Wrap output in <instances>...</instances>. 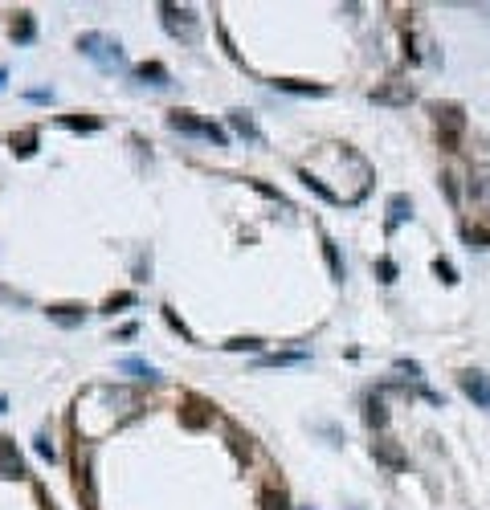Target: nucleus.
Wrapping results in <instances>:
<instances>
[{
    "mask_svg": "<svg viewBox=\"0 0 490 510\" xmlns=\"http://www.w3.org/2000/svg\"><path fill=\"white\" fill-rule=\"evenodd\" d=\"M78 49H82L90 62H98L102 70H111V66H118V62H123V49H118V41L102 37V33H86V37H78Z\"/></svg>",
    "mask_w": 490,
    "mask_h": 510,
    "instance_id": "obj_1",
    "label": "nucleus"
},
{
    "mask_svg": "<svg viewBox=\"0 0 490 510\" xmlns=\"http://www.w3.org/2000/svg\"><path fill=\"white\" fill-rule=\"evenodd\" d=\"M168 127H172V131H180V135H200V139H212V143H229V135H225L217 123L192 118L188 111H172V115H168Z\"/></svg>",
    "mask_w": 490,
    "mask_h": 510,
    "instance_id": "obj_2",
    "label": "nucleus"
},
{
    "mask_svg": "<svg viewBox=\"0 0 490 510\" xmlns=\"http://www.w3.org/2000/svg\"><path fill=\"white\" fill-rule=\"evenodd\" d=\"M163 29L180 41H196V13L192 8H176V4H163Z\"/></svg>",
    "mask_w": 490,
    "mask_h": 510,
    "instance_id": "obj_3",
    "label": "nucleus"
},
{
    "mask_svg": "<svg viewBox=\"0 0 490 510\" xmlns=\"http://www.w3.org/2000/svg\"><path fill=\"white\" fill-rule=\"evenodd\" d=\"M462 392H466L478 408H490V384H486L482 371H466V375H462Z\"/></svg>",
    "mask_w": 490,
    "mask_h": 510,
    "instance_id": "obj_4",
    "label": "nucleus"
},
{
    "mask_svg": "<svg viewBox=\"0 0 490 510\" xmlns=\"http://www.w3.org/2000/svg\"><path fill=\"white\" fill-rule=\"evenodd\" d=\"M0 478H25V462L13 441L0 437Z\"/></svg>",
    "mask_w": 490,
    "mask_h": 510,
    "instance_id": "obj_5",
    "label": "nucleus"
},
{
    "mask_svg": "<svg viewBox=\"0 0 490 510\" xmlns=\"http://www.w3.org/2000/svg\"><path fill=\"white\" fill-rule=\"evenodd\" d=\"M229 127H233L237 135H245V139L261 143V131H257V123L250 118V111H229Z\"/></svg>",
    "mask_w": 490,
    "mask_h": 510,
    "instance_id": "obj_6",
    "label": "nucleus"
},
{
    "mask_svg": "<svg viewBox=\"0 0 490 510\" xmlns=\"http://www.w3.org/2000/svg\"><path fill=\"white\" fill-rule=\"evenodd\" d=\"M46 315L53 319V323H62V326H78L82 319H86V310H82V306H74V302H66V306H49Z\"/></svg>",
    "mask_w": 490,
    "mask_h": 510,
    "instance_id": "obj_7",
    "label": "nucleus"
},
{
    "mask_svg": "<svg viewBox=\"0 0 490 510\" xmlns=\"http://www.w3.org/2000/svg\"><path fill=\"white\" fill-rule=\"evenodd\" d=\"M135 78L151 82V86H168V82H172V74L163 70L160 62H143V66H135Z\"/></svg>",
    "mask_w": 490,
    "mask_h": 510,
    "instance_id": "obj_8",
    "label": "nucleus"
},
{
    "mask_svg": "<svg viewBox=\"0 0 490 510\" xmlns=\"http://www.w3.org/2000/svg\"><path fill=\"white\" fill-rule=\"evenodd\" d=\"M118 368H123V371H131V375H135V380H160V371L151 368V364H147V359H139V355H127V359H123V364H118Z\"/></svg>",
    "mask_w": 490,
    "mask_h": 510,
    "instance_id": "obj_9",
    "label": "nucleus"
},
{
    "mask_svg": "<svg viewBox=\"0 0 490 510\" xmlns=\"http://www.w3.org/2000/svg\"><path fill=\"white\" fill-rule=\"evenodd\" d=\"M364 420H368L372 429H384V425H388V413H384V400H380V396H368V404H364Z\"/></svg>",
    "mask_w": 490,
    "mask_h": 510,
    "instance_id": "obj_10",
    "label": "nucleus"
},
{
    "mask_svg": "<svg viewBox=\"0 0 490 510\" xmlns=\"http://www.w3.org/2000/svg\"><path fill=\"white\" fill-rule=\"evenodd\" d=\"M290 364H306L303 351H278V355H261V368H290Z\"/></svg>",
    "mask_w": 490,
    "mask_h": 510,
    "instance_id": "obj_11",
    "label": "nucleus"
},
{
    "mask_svg": "<svg viewBox=\"0 0 490 510\" xmlns=\"http://www.w3.org/2000/svg\"><path fill=\"white\" fill-rule=\"evenodd\" d=\"M388 212H393V216H388V229H397L400 221H404V216H409V212H413V205H409V196H393V200H388Z\"/></svg>",
    "mask_w": 490,
    "mask_h": 510,
    "instance_id": "obj_12",
    "label": "nucleus"
},
{
    "mask_svg": "<svg viewBox=\"0 0 490 510\" xmlns=\"http://www.w3.org/2000/svg\"><path fill=\"white\" fill-rule=\"evenodd\" d=\"M372 453L380 457V462H388L393 469H400V465H404V457H400V449H397V445H388V441H376V445H372Z\"/></svg>",
    "mask_w": 490,
    "mask_h": 510,
    "instance_id": "obj_13",
    "label": "nucleus"
},
{
    "mask_svg": "<svg viewBox=\"0 0 490 510\" xmlns=\"http://www.w3.org/2000/svg\"><path fill=\"white\" fill-rule=\"evenodd\" d=\"M33 33H37V25H33V17H29V13H17V25H13V37H17V41H33Z\"/></svg>",
    "mask_w": 490,
    "mask_h": 510,
    "instance_id": "obj_14",
    "label": "nucleus"
},
{
    "mask_svg": "<svg viewBox=\"0 0 490 510\" xmlns=\"http://www.w3.org/2000/svg\"><path fill=\"white\" fill-rule=\"evenodd\" d=\"M323 254H327V266H331V274H335V278H343V261H339V249H335V241H323Z\"/></svg>",
    "mask_w": 490,
    "mask_h": 510,
    "instance_id": "obj_15",
    "label": "nucleus"
},
{
    "mask_svg": "<svg viewBox=\"0 0 490 510\" xmlns=\"http://www.w3.org/2000/svg\"><path fill=\"white\" fill-rule=\"evenodd\" d=\"M286 94H323V86H311V82H274Z\"/></svg>",
    "mask_w": 490,
    "mask_h": 510,
    "instance_id": "obj_16",
    "label": "nucleus"
},
{
    "mask_svg": "<svg viewBox=\"0 0 490 510\" xmlns=\"http://www.w3.org/2000/svg\"><path fill=\"white\" fill-rule=\"evenodd\" d=\"M372 98H376V102H409L413 90H376Z\"/></svg>",
    "mask_w": 490,
    "mask_h": 510,
    "instance_id": "obj_17",
    "label": "nucleus"
},
{
    "mask_svg": "<svg viewBox=\"0 0 490 510\" xmlns=\"http://www.w3.org/2000/svg\"><path fill=\"white\" fill-rule=\"evenodd\" d=\"M62 123H66V127H74V131H98V127H102L98 118H74V115H66Z\"/></svg>",
    "mask_w": 490,
    "mask_h": 510,
    "instance_id": "obj_18",
    "label": "nucleus"
},
{
    "mask_svg": "<svg viewBox=\"0 0 490 510\" xmlns=\"http://www.w3.org/2000/svg\"><path fill=\"white\" fill-rule=\"evenodd\" d=\"M163 319H168V326H172V331H180L188 343H192V331H188V326L180 323V319H176V310H172V306H163Z\"/></svg>",
    "mask_w": 490,
    "mask_h": 510,
    "instance_id": "obj_19",
    "label": "nucleus"
},
{
    "mask_svg": "<svg viewBox=\"0 0 490 510\" xmlns=\"http://www.w3.org/2000/svg\"><path fill=\"white\" fill-rule=\"evenodd\" d=\"M229 351H261V339H229Z\"/></svg>",
    "mask_w": 490,
    "mask_h": 510,
    "instance_id": "obj_20",
    "label": "nucleus"
},
{
    "mask_svg": "<svg viewBox=\"0 0 490 510\" xmlns=\"http://www.w3.org/2000/svg\"><path fill=\"white\" fill-rule=\"evenodd\" d=\"M266 510H286V498H282V490H270V494H266Z\"/></svg>",
    "mask_w": 490,
    "mask_h": 510,
    "instance_id": "obj_21",
    "label": "nucleus"
},
{
    "mask_svg": "<svg viewBox=\"0 0 490 510\" xmlns=\"http://www.w3.org/2000/svg\"><path fill=\"white\" fill-rule=\"evenodd\" d=\"M115 306H135V294H115V298L107 302L102 310H115Z\"/></svg>",
    "mask_w": 490,
    "mask_h": 510,
    "instance_id": "obj_22",
    "label": "nucleus"
},
{
    "mask_svg": "<svg viewBox=\"0 0 490 510\" xmlns=\"http://www.w3.org/2000/svg\"><path fill=\"white\" fill-rule=\"evenodd\" d=\"M37 453H41L46 462H53V457H57V453H53V441H49V437H37Z\"/></svg>",
    "mask_w": 490,
    "mask_h": 510,
    "instance_id": "obj_23",
    "label": "nucleus"
},
{
    "mask_svg": "<svg viewBox=\"0 0 490 510\" xmlns=\"http://www.w3.org/2000/svg\"><path fill=\"white\" fill-rule=\"evenodd\" d=\"M13 151H17V156H33V135H21V143H17Z\"/></svg>",
    "mask_w": 490,
    "mask_h": 510,
    "instance_id": "obj_24",
    "label": "nucleus"
},
{
    "mask_svg": "<svg viewBox=\"0 0 490 510\" xmlns=\"http://www.w3.org/2000/svg\"><path fill=\"white\" fill-rule=\"evenodd\" d=\"M29 102H53V90H29Z\"/></svg>",
    "mask_w": 490,
    "mask_h": 510,
    "instance_id": "obj_25",
    "label": "nucleus"
},
{
    "mask_svg": "<svg viewBox=\"0 0 490 510\" xmlns=\"http://www.w3.org/2000/svg\"><path fill=\"white\" fill-rule=\"evenodd\" d=\"M380 274H384V282H393L397 278V266H393V261H380Z\"/></svg>",
    "mask_w": 490,
    "mask_h": 510,
    "instance_id": "obj_26",
    "label": "nucleus"
},
{
    "mask_svg": "<svg viewBox=\"0 0 490 510\" xmlns=\"http://www.w3.org/2000/svg\"><path fill=\"white\" fill-rule=\"evenodd\" d=\"M4 408H8V400H4V396H0V413H4Z\"/></svg>",
    "mask_w": 490,
    "mask_h": 510,
    "instance_id": "obj_27",
    "label": "nucleus"
},
{
    "mask_svg": "<svg viewBox=\"0 0 490 510\" xmlns=\"http://www.w3.org/2000/svg\"><path fill=\"white\" fill-rule=\"evenodd\" d=\"M4 78H8V74H4V70H0V90H4Z\"/></svg>",
    "mask_w": 490,
    "mask_h": 510,
    "instance_id": "obj_28",
    "label": "nucleus"
},
{
    "mask_svg": "<svg viewBox=\"0 0 490 510\" xmlns=\"http://www.w3.org/2000/svg\"><path fill=\"white\" fill-rule=\"evenodd\" d=\"M46 510H57V506H53V502H46Z\"/></svg>",
    "mask_w": 490,
    "mask_h": 510,
    "instance_id": "obj_29",
    "label": "nucleus"
}]
</instances>
